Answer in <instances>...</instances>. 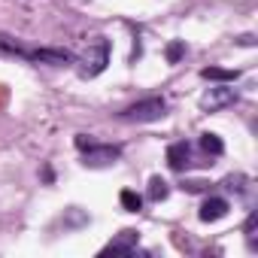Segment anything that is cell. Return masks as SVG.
I'll return each mask as SVG.
<instances>
[{"instance_id":"277c9868","label":"cell","mask_w":258,"mask_h":258,"mask_svg":"<svg viewBox=\"0 0 258 258\" xmlns=\"http://www.w3.org/2000/svg\"><path fill=\"white\" fill-rule=\"evenodd\" d=\"M34 64H49V67H70L76 64V55L67 49H28V58Z\"/></svg>"},{"instance_id":"9a60e30c","label":"cell","mask_w":258,"mask_h":258,"mask_svg":"<svg viewBox=\"0 0 258 258\" xmlns=\"http://www.w3.org/2000/svg\"><path fill=\"white\" fill-rule=\"evenodd\" d=\"M255 225H258V213H249V219H246V225H243V234H246L249 249H255Z\"/></svg>"},{"instance_id":"5b68a950","label":"cell","mask_w":258,"mask_h":258,"mask_svg":"<svg viewBox=\"0 0 258 258\" xmlns=\"http://www.w3.org/2000/svg\"><path fill=\"white\" fill-rule=\"evenodd\" d=\"M231 103H237V91L228 88L225 82L216 85V88H210V91H204V97H201V109L204 112H216V109H225Z\"/></svg>"},{"instance_id":"e0dca14e","label":"cell","mask_w":258,"mask_h":258,"mask_svg":"<svg viewBox=\"0 0 258 258\" xmlns=\"http://www.w3.org/2000/svg\"><path fill=\"white\" fill-rule=\"evenodd\" d=\"M182 188L195 195V191H207V182H201V179H188V182H182Z\"/></svg>"},{"instance_id":"3957f363","label":"cell","mask_w":258,"mask_h":258,"mask_svg":"<svg viewBox=\"0 0 258 258\" xmlns=\"http://www.w3.org/2000/svg\"><path fill=\"white\" fill-rule=\"evenodd\" d=\"M118 158H121V146H112V143H91L88 149H82L85 167H109Z\"/></svg>"},{"instance_id":"6da1fadb","label":"cell","mask_w":258,"mask_h":258,"mask_svg":"<svg viewBox=\"0 0 258 258\" xmlns=\"http://www.w3.org/2000/svg\"><path fill=\"white\" fill-rule=\"evenodd\" d=\"M109 64V40L106 37H91L88 40V52L82 58V76L85 79H94L106 70Z\"/></svg>"},{"instance_id":"8fae6325","label":"cell","mask_w":258,"mask_h":258,"mask_svg":"<svg viewBox=\"0 0 258 258\" xmlns=\"http://www.w3.org/2000/svg\"><path fill=\"white\" fill-rule=\"evenodd\" d=\"M0 55H13V58H28V49L22 43H16L13 37L0 34Z\"/></svg>"},{"instance_id":"30bf717a","label":"cell","mask_w":258,"mask_h":258,"mask_svg":"<svg viewBox=\"0 0 258 258\" xmlns=\"http://www.w3.org/2000/svg\"><path fill=\"white\" fill-rule=\"evenodd\" d=\"M201 152H204V155H210V158H219V155L225 152L222 137H219V134H213V131L201 134Z\"/></svg>"},{"instance_id":"7c38bea8","label":"cell","mask_w":258,"mask_h":258,"mask_svg":"<svg viewBox=\"0 0 258 258\" xmlns=\"http://www.w3.org/2000/svg\"><path fill=\"white\" fill-rule=\"evenodd\" d=\"M118 201H121V207H124L127 213H140V207H143V198H140L137 191H131V188H124V191L118 195Z\"/></svg>"},{"instance_id":"8992f818","label":"cell","mask_w":258,"mask_h":258,"mask_svg":"<svg viewBox=\"0 0 258 258\" xmlns=\"http://www.w3.org/2000/svg\"><path fill=\"white\" fill-rule=\"evenodd\" d=\"M137 243H140V234L134 228H124L115 240H109L100 249V258H106V255H134L137 252Z\"/></svg>"},{"instance_id":"7a4b0ae2","label":"cell","mask_w":258,"mask_h":258,"mask_svg":"<svg viewBox=\"0 0 258 258\" xmlns=\"http://www.w3.org/2000/svg\"><path fill=\"white\" fill-rule=\"evenodd\" d=\"M164 112H167L164 97H146V100H140V103H131L127 109H121L118 118H121V121H137V124H143V121H158V118H164Z\"/></svg>"},{"instance_id":"9c48e42d","label":"cell","mask_w":258,"mask_h":258,"mask_svg":"<svg viewBox=\"0 0 258 258\" xmlns=\"http://www.w3.org/2000/svg\"><path fill=\"white\" fill-rule=\"evenodd\" d=\"M201 76L207 82H237L240 79V70H225V67H204Z\"/></svg>"},{"instance_id":"52a82bcc","label":"cell","mask_w":258,"mask_h":258,"mask_svg":"<svg viewBox=\"0 0 258 258\" xmlns=\"http://www.w3.org/2000/svg\"><path fill=\"white\" fill-rule=\"evenodd\" d=\"M167 164L173 167V170H188V164H191V146L185 143V140H179V143H170L167 146Z\"/></svg>"},{"instance_id":"ba28073f","label":"cell","mask_w":258,"mask_h":258,"mask_svg":"<svg viewBox=\"0 0 258 258\" xmlns=\"http://www.w3.org/2000/svg\"><path fill=\"white\" fill-rule=\"evenodd\" d=\"M228 210H231V204L225 201V198H207L204 204H201V222H219V219H225L228 216Z\"/></svg>"},{"instance_id":"5bb4252c","label":"cell","mask_w":258,"mask_h":258,"mask_svg":"<svg viewBox=\"0 0 258 258\" xmlns=\"http://www.w3.org/2000/svg\"><path fill=\"white\" fill-rule=\"evenodd\" d=\"M164 55H167V64H179V58L185 55V40H173Z\"/></svg>"},{"instance_id":"4fadbf2b","label":"cell","mask_w":258,"mask_h":258,"mask_svg":"<svg viewBox=\"0 0 258 258\" xmlns=\"http://www.w3.org/2000/svg\"><path fill=\"white\" fill-rule=\"evenodd\" d=\"M167 195H170V185L161 176H152L149 179V201H164Z\"/></svg>"},{"instance_id":"ac0fdd59","label":"cell","mask_w":258,"mask_h":258,"mask_svg":"<svg viewBox=\"0 0 258 258\" xmlns=\"http://www.w3.org/2000/svg\"><path fill=\"white\" fill-rule=\"evenodd\" d=\"M237 43L240 46H255V37L252 34H243V37H237Z\"/></svg>"},{"instance_id":"2e32d148","label":"cell","mask_w":258,"mask_h":258,"mask_svg":"<svg viewBox=\"0 0 258 258\" xmlns=\"http://www.w3.org/2000/svg\"><path fill=\"white\" fill-rule=\"evenodd\" d=\"M76 225H88V216L73 207V210L67 213V219H64V228H76Z\"/></svg>"}]
</instances>
